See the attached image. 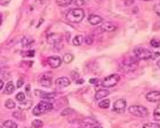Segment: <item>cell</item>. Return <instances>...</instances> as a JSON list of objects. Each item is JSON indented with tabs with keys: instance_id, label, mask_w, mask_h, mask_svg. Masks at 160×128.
<instances>
[{
	"instance_id": "1",
	"label": "cell",
	"mask_w": 160,
	"mask_h": 128,
	"mask_svg": "<svg viewBox=\"0 0 160 128\" xmlns=\"http://www.w3.org/2000/svg\"><path fill=\"white\" fill-rule=\"evenodd\" d=\"M54 106L52 103H50L49 101H41L40 103H38L34 108H32V114L34 116H40V114H44L46 112H50L52 111Z\"/></svg>"
},
{
	"instance_id": "2",
	"label": "cell",
	"mask_w": 160,
	"mask_h": 128,
	"mask_svg": "<svg viewBox=\"0 0 160 128\" xmlns=\"http://www.w3.org/2000/svg\"><path fill=\"white\" fill-rule=\"evenodd\" d=\"M84 16H85L84 10H82V9H79V7L71 9V10H69L68 14H66V19H68L70 22H80V21L84 19Z\"/></svg>"
},
{
	"instance_id": "3",
	"label": "cell",
	"mask_w": 160,
	"mask_h": 128,
	"mask_svg": "<svg viewBox=\"0 0 160 128\" xmlns=\"http://www.w3.org/2000/svg\"><path fill=\"white\" fill-rule=\"evenodd\" d=\"M134 55L138 60H150V58H152L151 50H148V48H144V47H135L134 48Z\"/></svg>"
},
{
	"instance_id": "4",
	"label": "cell",
	"mask_w": 160,
	"mask_h": 128,
	"mask_svg": "<svg viewBox=\"0 0 160 128\" xmlns=\"http://www.w3.org/2000/svg\"><path fill=\"white\" fill-rule=\"evenodd\" d=\"M129 113L138 116V117H146L149 114V111L144 106H130L129 107Z\"/></svg>"
},
{
	"instance_id": "5",
	"label": "cell",
	"mask_w": 160,
	"mask_h": 128,
	"mask_svg": "<svg viewBox=\"0 0 160 128\" xmlns=\"http://www.w3.org/2000/svg\"><path fill=\"white\" fill-rule=\"evenodd\" d=\"M119 81H120V75H118V73H112V75L105 77V78L101 81V85L105 86V87H112V86L118 85Z\"/></svg>"
},
{
	"instance_id": "6",
	"label": "cell",
	"mask_w": 160,
	"mask_h": 128,
	"mask_svg": "<svg viewBox=\"0 0 160 128\" xmlns=\"http://www.w3.org/2000/svg\"><path fill=\"white\" fill-rule=\"evenodd\" d=\"M121 66H122V68L126 71V72H130V71H134V70H136V67H138V58L135 57H131V58H128V60H125V61H122L121 62Z\"/></svg>"
},
{
	"instance_id": "7",
	"label": "cell",
	"mask_w": 160,
	"mask_h": 128,
	"mask_svg": "<svg viewBox=\"0 0 160 128\" xmlns=\"http://www.w3.org/2000/svg\"><path fill=\"white\" fill-rule=\"evenodd\" d=\"M125 107H126V101L124 98H120V99L115 101V103L112 106V111L114 112H118V113H122L124 109H125Z\"/></svg>"
},
{
	"instance_id": "8",
	"label": "cell",
	"mask_w": 160,
	"mask_h": 128,
	"mask_svg": "<svg viewBox=\"0 0 160 128\" xmlns=\"http://www.w3.org/2000/svg\"><path fill=\"white\" fill-rule=\"evenodd\" d=\"M116 29H118V24H115V22H104L100 26L99 31H101V32H111V31H115Z\"/></svg>"
},
{
	"instance_id": "9",
	"label": "cell",
	"mask_w": 160,
	"mask_h": 128,
	"mask_svg": "<svg viewBox=\"0 0 160 128\" xmlns=\"http://www.w3.org/2000/svg\"><path fill=\"white\" fill-rule=\"evenodd\" d=\"M146 99L149 102H160V91H150L146 93Z\"/></svg>"
},
{
	"instance_id": "10",
	"label": "cell",
	"mask_w": 160,
	"mask_h": 128,
	"mask_svg": "<svg viewBox=\"0 0 160 128\" xmlns=\"http://www.w3.org/2000/svg\"><path fill=\"white\" fill-rule=\"evenodd\" d=\"M48 63L51 68H58L60 65H61V58L58 57V56H50L48 58Z\"/></svg>"
},
{
	"instance_id": "11",
	"label": "cell",
	"mask_w": 160,
	"mask_h": 128,
	"mask_svg": "<svg viewBox=\"0 0 160 128\" xmlns=\"http://www.w3.org/2000/svg\"><path fill=\"white\" fill-rule=\"evenodd\" d=\"M39 83H40L41 86H44V87H50L51 83H52V80H51L50 76L44 75V76H41V77L39 78Z\"/></svg>"
},
{
	"instance_id": "12",
	"label": "cell",
	"mask_w": 160,
	"mask_h": 128,
	"mask_svg": "<svg viewBox=\"0 0 160 128\" xmlns=\"http://www.w3.org/2000/svg\"><path fill=\"white\" fill-rule=\"evenodd\" d=\"M88 20H89V22H90L91 25H99V24H101V22H102V17H101V16H99V15H95V14L89 15Z\"/></svg>"
},
{
	"instance_id": "13",
	"label": "cell",
	"mask_w": 160,
	"mask_h": 128,
	"mask_svg": "<svg viewBox=\"0 0 160 128\" xmlns=\"http://www.w3.org/2000/svg\"><path fill=\"white\" fill-rule=\"evenodd\" d=\"M55 85L58 87H66L70 85V80L68 77H59L55 80Z\"/></svg>"
},
{
	"instance_id": "14",
	"label": "cell",
	"mask_w": 160,
	"mask_h": 128,
	"mask_svg": "<svg viewBox=\"0 0 160 128\" xmlns=\"http://www.w3.org/2000/svg\"><path fill=\"white\" fill-rule=\"evenodd\" d=\"M109 93H110L109 89H98V92L95 93V99L101 101V99H104L106 96H109Z\"/></svg>"
},
{
	"instance_id": "15",
	"label": "cell",
	"mask_w": 160,
	"mask_h": 128,
	"mask_svg": "<svg viewBox=\"0 0 160 128\" xmlns=\"http://www.w3.org/2000/svg\"><path fill=\"white\" fill-rule=\"evenodd\" d=\"M15 91V85L10 81V82H8L6 85H5V87H4V93L5 94H10V93H12Z\"/></svg>"
},
{
	"instance_id": "16",
	"label": "cell",
	"mask_w": 160,
	"mask_h": 128,
	"mask_svg": "<svg viewBox=\"0 0 160 128\" xmlns=\"http://www.w3.org/2000/svg\"><path fill=\"white\" fill-rule=\"evenodd\" d=\"M35 93L44 99H52L55 97V93H46V92H41V91H35Z\"/></svg>"
},
{
	"instance_id": "17",
	"label": "cell",
	"mask_w": 160,
	"mask_h": 128,
	"mask_svg": "<svg viewBox=\"0 0 160 128\" xmlns=\"http://www.w3.org/2000/svg\"><path fill=\"white\" fill-rule=\"evenodd\" d=\"M81 124H82V128H92L94 126H96V122H94L92 119H85Z\"/></svg>"
},
{
	"instance_id": "18",
	"label": "cell",
	"mask_w": 160,
	"mask_h": 128,
	"mask_svg": "<svg viewBox=\"0 0 160 128\" xmlns=\"http://www.w3.org/2000/svg\"><path fill=\"white\" fill-rule=\"evenodd\" d=\"M82 41H84V37H82L81 35H76V36L72 39V45H74V46H80V45L82 43Z\"/></svg>"
},
{
	"instance_id": "19",
	"label": "cell",
	"mask_w": 160,
	"mask_h": 128,
	"mask_svg": "<svg viewBox=\"0 0 160 128\" xmlns=\"http://www.w3.org/2000/svg\"><path fill=\"white\" fill-rule=\"evenodd\" d=\"M12 117H15V118H18V119H20V121H22V119L25 118V116H24V113H22V109L14 111V112H12Z\"/></svg>"
},
{
	"instance_id": "20",
	"label": "cell",
	"mask_w": 160,
	"mask_h": 128,
	"mask_svg": "<svg viewBox=\"0 0 160 128\" xmlns=\"http://www.w3.org/2000/svg\"><path fill=\"white\" fill-rule=\"evenodd\" d=\"M2 127H5V128H18V124L12 121H5L2 123Z\"/></svg>"
},
{
	"instance_id": "21",
	"label": "cell",
	"mask_w": 160,
	"mask_h": 128,
	"mask_svg": "<svg viewBox=\"0 0 160 128\" xmlns=\"http://www.w3.org/2000/svg\"><path fill=\"white\" fill-rule=\"evenodd\" d=\"M99 107L100 108H109L110 107V99H102V101H100L99 102Z\"/></svg>"
},
{
	"instance_id": "22",
	"label": "cell",
	"mask_w": 160,
	"mask_h": 128,
	"mask_svg": "<svg viewBox=\"0 0 160 128\" xmlns=\"http://www.w3.org/2000/svg\"><path fill=\"white\" fill-rule=\"evenodd\" d=\"M72 60H74L72 53H65V55H64V57H62V61H64L65 63H70Z\"/></svg>"
},
{
	"instance_id": "23",
	"label": "cell",
	"mask_w": 160,
	"mask_h": 128,
	"mask_svg": "<svg viewBox=\"0 0 160 128\" xmlns=\"http://www.w3.org/2000/svg\"><path fill=\"white\" fill-rule=\"evenodd\" d=\"M42 124H44V123H42L41 119H34L32 123H31V127H32V128H41Z\"/></svg>"
},
{
	"instance_id": "24",
	"label": "cell",
	"mask_w": 160,
	"mask_h": 128,
	"mask_svg": "<svg viewBox=\"0 0 160 128\" xmlns=\"http://www.w3.org/2000/svg\"><path fill=\"white\" fill-rule=\"evenodd\" d=\"M154 119L160 121V103L156 106V108L154 109Z\"/></svg>"
},
{
	"instance_id": "25",
	"label": "cell",
	"mask_w": 160,
	"mask_h": 128,
	"mask_svg": "<svg viewBox=\"0 0 160 128\" xmlns=\"http://www.w3.org/2000/svg\"><path fill=\"white\" fill-rule=\"evenodd\" d=\"M72 2V0H56V4L59 6H68Z\"/></svg>"
},
{
	"instance_id": "26",
	"label": "cell",
	"mask_w": 160,
	"mask_h": 128,
	"mask_svg": "<svg viewBox=\"0 0 160 128\" xmlns=\"http://www.w3.org/2000/svg\"><path fill=\"white\" fill-rule=\"evenodd\" d=\"M15 99H16V101H19V102H21V103H24V102L26 101V99H25V93H22V92H19V93L16 94Z\"/></svg>"
},
{
	"instance_id": "27",
	"label": "cell",
	"mask_w": 160,
	"mask_h": 128,
	"mask_svg": "<svg viewBox=\"0 0 160 128\" xmlns=\"http://www.w3.org/2000/svg\"><path fill=\"white\" fill-rule=\"evenodd\" d=\"M5 107L9 108V109H14V108H15V102H14L12 99H8V101L5 102Z\"/></svg>"
},
{
	"instance_id": "28",
	"label": "cell",
	"mask_w": 160,
	"mask_h": 128,
	"mask_svg": "<svg viewBox=\"0 0 160 128\" xmlns=\"http://www.w3.org/2000/svg\"><path fill=\"white\" fill-rule=\"evenodd\" d=\"M142 128H160L159 123H145Z\"/></svg>"
},
{
	"instance_id": "29",
	"label": "cell",
	"mask_w": 160,
	"mask_h": 128,
	"mask_svg": "<svg viewBox=\"0 0 160 128\" xmlns=\"http://www.w3.org/2000/svg\"><path fill=\"white\" fill-rule=\"evenodd\" d=\"M31 43H34V40H32L31 37H25V39L22 40V45H24V46H29V45H31Z\"/></svg>"
},
{
	"instance_id": "30",
	"label": "cell",
	"mask_w": 160,
	"mask_h": 128,
	"mask_svg": "<svg viewBox=\"0 0 160 128\" xmlns=\"http://www.w3.org/2000/svg\"><path fill=\"white\" fill-rule=\"evenodd\" d=\"M94 42V36L92 35H88L86 37H85V43L86 45H91Z\"/></svg>"
},
{
	"instance_id": "31",
	"label": "cell",
	"mask_w": 160,
	"mask_h": 128,
	"mask_svg": "<svg viewBox=\"0 0 160 128\" xmlns=\"http://www.w3.org/2000/svg\"><path fill=\"white\" fill-rule=\"evenodd\" d=\"M150 45H151L152 47H160V40L154 39V40H151V41H150Z\"/></svg>"
},
{
	"instance_id": "32",
	"label": "cell",
	"mask_w": 160,
	"mask_h": 128,
	"mask_svg": "<svg viewBox=\"0 0 160 128\" xmlns=\"http://www.w3.org/2000/svg\"><path fill=\"white\" fill-rule=\"evenodd\" d=\"M22 55H24V56H29V57H32V56L35 55V51H34V50H30V51H26V52H24Z\"/></svg>"
},
{
	"instance_id": "33",
	"label": "cell",
	"mask_w": 160,
	"mask_h": 128,
	"mask_svg": "<svg viewBox=\"0 0 160 128\" xmlns=\"http://www.w3.org/2000/svg\"><path fill=\"white\" fill-rule=\"evenodd\" d=\"M86 2H88L86 0H75V4L79 5V6H82V5H85Z\"/></svg>"
},
{
	"instance_id": "34",
	"label": "cell",
	"mask_w": 160,
	"mask_h": 128,
	"mask_svg": "<svg viewBox=\"0 0 160 128\" xmlns=\"http://www.w3.org/2000/svg\"><path fill=\"white\" fill-rule=\"evenodd\" d=\"M154 10H155V12L160 16V2H159V4H156V5L154 6Z\"/></svg>"
},
{
	"instance_id": "35",
	"label": "cell",
	"mask_w": 160,
	"mask_h": 128,
	"mask_svg": "<svg viewBox=\"0 0 160 128\" xmlns=\"http://www.w3.org/2000/svg\"><path fill=\"white\" fill-rule=\"evenodd\" d=\"M22 85H24V80H22V78H19V80H18V85H16V86H18V87H21Z\"/></svg>"
},
{
	"instance_id": "36",
	"label": "cell",
	"mask_w": 160,
	"mask_h": 128,
	"mask_svg": "<svg viewBox=\"0 0 160 128\" xmlns=\"http://www.w3.org/2000/svg\"><path fill=\"white\" fill-rule=\"evenodd\" d=\"M98 82H99L98 78H91V80H90V83H98Z\"/></svg>"
},
{
	"instance_id": "37",
	"label": "cell",
	"mask_w": 160,
	"mask_h": 128,
	"mask_svg": "<svg viewBox=\"0 0 160 128\" xmlns=\"http://www.w3.org/2000/svg\"><path fill=\"white\" fill-rule=\"evenodd\" d=\"M2 87H4V81L0 80V89H2Z\"/></svg>"
},
{
	"instance_id": "38",
	"label": "cell",
	"mask_w": 160,
	"mask_h": 128,
	"mask_svg": "<svg viewBox=\"0 0 160 128\" xmlns=\"http://www.w3.org/2000/svg\"><path fill=\"white\" fill-rule=\"evenodd\" d=\"M82 82H84V81H82L81 78H78V80H76V83H82Z\"/></svg>"
},
{
	"instance_id": "39",
	"label": "cell",
	"mask_w": 160,
	"mask_h": 128,
	"mask_svg": "<svg viewBox=\"0 0 160 128\" xmlns=\"http://www.w3.org/2000/svg\"><path fill=\"white\" fill-rule=\"evenodd\" d=\"M92 128H102V127H100V126H98V124H96V126H94Z\"/></svg>"
},
{
	"instance_id": "40",
	"label": "cell",
	"mask_w": 160,
	"mask_h": 128,
	"mask_svg": "<svg viewBox=\"0 0 160 128\" xmlns=\"http://www.w3.org/2000/svg\"><path fill=\"white\" fill-rule=\"evenodd\" d=\"M156 65H158V67H159V68H160V60H159V61H158V62H156Z\"/></svg>"
},
{
	"instance_id": "41",
	"label": "cell",
	"mask_w": 160,
	"mask_h": 128,
	"mask_svg": "<svg viewBox=\"0 0 160 128\" xmlns=\"http://www.w3.org/2000/svg\"><path fill=\"white\" fill-rule=\"evenodd\" d=\"M1 22H2V16H1V14H0V25H1Z\"/></svg>"
},
{
	"instance_id": "42",
	"label": "cell",
	"mask_w": 160,
	"mask_h": 128,
	"mask_svg": "<svg viewBox=\"0 0 160 128\" xmlns=\"http://www.w3.org/2000/svg\"><path fill=\"white\" fill-rule=\"evenodd\" d=\"M0 128H2V123L1 122H0Z\"/></svg>"
},
{
	"instance_id": "43",
	"label": "cell",
	"mask_w": 160,
	"mask_h": 128,
	"mask_svg": "<svg viewBox=\"0 0 160 128\" xmlns=\"http://www.w3.org/2000/svg\"><path fill=\"white\" fill-rule=\"evenodd\" d=\"M24 128H28V127H24Z\"/></svg>"
},
{
	"instance_id": "44",
	"label": "cell",
	"mask_w": 160,
	"mask_h": 128,
	"mask_svg": "<svg viewBox=\"0 0 160 128\" xmlns=\"http://www.w3.org/2000/svg\"><path fill=\"white\" fill-rule=\"evenodd\" d=\"M145 1H149V0H145Z\"/></svg>"
},
{
	"instance_id": "45",
	"label": "cell",
	"mask_w": 160,
	"mask_h": 128,
	"mask_svg": "<svg viewBox=\"0 0 160 128\" xmlns=\"http://www.w3.org/2000/svg\"><path fill=\"white\" fill-rule=\"evenodd\" d=\"M4 128H5V127H4Z\"/></svg>"
}]
</instances>
